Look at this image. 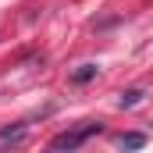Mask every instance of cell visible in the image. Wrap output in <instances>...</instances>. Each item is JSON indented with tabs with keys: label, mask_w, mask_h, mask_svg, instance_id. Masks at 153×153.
<instances>
[{
	"label": "cell",
	"mask_w": 153,
	"mask_h": 153,
	"mask_svg": "<svg viewBox=\"0 0 153 153\" xmlns=\"http://www.w3.org/2000/svg\"><path fill=\"white\" fill-rule=\"evenodd\" d=\"M93 135H103V125L100 121H82L78 128H68V132H61V135H53L50 139V150H78L85 139H93Z\"/></svg>",
	"instance_id": "cell-1"
},
{
	"label": "cell",
	"mask_w": 153,
	"mask_h": 153,
	"mask_svg": "<svg viewBox=\"0 0 153 153\" xmlns=\"http://www.w3.org/2000/svg\"><path fill=\"white\" fill-rule=\"evenodd\" d=\"M143 100H146V93H143V89H125V93L117 96V107H121V111H132V107H139Z\"/></svg>",
	"instance_id": "cell-2"
},
{
	"label": "cell",
	"mask_w": 153,
	"mask_h": 153,
	"mask_svg": "<svg viewBox=\"0 0 153 153\" xmlns=\"http://www.w3.org/2000/svg\"><path fill=\"white\" fill-rule=\"evenodd\" d=\"M96 71H100L96 64H78L75 71H71V85H85V82H93Z\"/></svg>",
	"instance_id": "cell-3"
},
{
	"label": "cell",
	"mask_w": 153,
	"mask_h": 153,
	"mask_svg": "<svg viewBox=\"0 0 153 153\" xmlns=\"http://www.w3.org/2000/svg\"><path fill=\"white\" fill-rule=\"evenodd\" d=\"M117 143H121L125 150H139V146H146V135H143V132H128V135H121Z\"/></svg>",
	"instance_id": "cell-4"
},
{
	"label": "cell",
	"mask_w": 153,
	"mask_h": 153,
	"mask_svg": "<svg viewBox=\"0 0 153 153\" xmlns=\"http://www.w3.org/2000/svg\"><path fill=\"white\" fill-rule=\"evenodd\" d=\"M22 139H25V125H14V128L0 132V143H22Z\"/></svg>",
	"instance_id": "cell-5"
}]
</instances>
